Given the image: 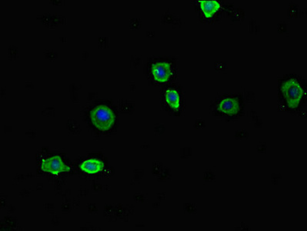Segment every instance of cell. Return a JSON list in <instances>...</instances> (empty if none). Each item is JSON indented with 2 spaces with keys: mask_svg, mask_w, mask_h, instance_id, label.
<instances>
[{
  "mask_svg": "<svg viewBox=\"0 0 307 231\" xmlns=\"http://www.w3.org/2000/svg\"><path fill=\"white\" fill-rule=\"evenodd\" d=\"M90 117L94 125L103 131L110 129L114 124V113L107 106L100 105L94 108Z\"/></svg>",
  "mask_w": 307,
  "mask_h": 231,
  "instance_id": "obj_1",
  "label": "cell"
},
{
  "mask_svg": "<svg viewBox=\"0 0 307 231\" xmlns=\"http://www.w3.org/2000/svg\"><path fill=\"white\" fill-rule=\"evenodd\" d=\"M283 92L290 107L295 108L298 106L303 96V89L296 80H289L286 82L283 87Z\"/></svg>",
  "mask_w": 307,
  "mask_h": 231,
  "instance_id": "obj_2",
  "label": "cell"
},
{
  "mask_svg": "<svg viewBox=\"0 0 307 231\" xmlns=\"http://www.w3.org/2000/svg\"><path fill=\"white\" fill-rule=\"evenodd\" d=\"M41 168L45 172L51 173L54 175H58L59 173L67 172L70 170V166L65 164L59 156L42 160Z\"/></svg>",
  "mask_w": 307,
  "mask_h": 231,
  "instance_id": "obj_3",
  "label": "cell"
},
{
  "mask_svg": "<svg viewBox=\"0 0 307 231\" xmlns=\"http://www.w3.org/2000/svg\"><path fill=\"white\" fill-rule=\"evenodd\" d=\"M152 72L157 81L166 82L171 76V67L167 63H157L153 65Z\"/></svg>",
  "mask_w": 307,
  "mask_h": 231,
  "instance_id": "obj_4",
  "label": "cell"
},
{
  "mask_svg": "<svg viewBox=\"0 0 307 231\" xmlns=\"http://www.w3.org/2000/svg\"><path fill=\"white\" fill-rule=\"evenodd\" d=\"M79 168L88 174H96V173L100 172L104 169V163L99 160L90 159L84 161L79 165Z\"/></svg>",
  "mask_w": 307,
  "mask_h": 231,
  "instance_id": "obj_5",
  "label": "cell"
},
{
  "mask_svg": "<svg viewBox=\"0 0 307 231\" xmlns=\"http://www.w3.org/2000/svg\"><path fill=\"white\" fill-rule=\"evenodd\" d=\"M219 109L228 115H234L239 110V104L234 99H225L219 105Z\"/></svg>",
  "mask_w": 307,
  "mask_h": 231,
  "instance_id": "obj_6",
  "label": "cell"
},
{
  "mask_svg": "<svg viewBox=\"0 0 307 231\" xmlns=\"http://www.w3.org/2000/svg\"><path fill=\"white\" fill-rule=\"evenodd\" d=\"M199 2L202 12L206 18L211 17L220 7L219 2L217 1H199Z\"/></svg>",
  "mask_w": 307,
  "mask_h": 231,
  "instance_id": "obj_7",
  "label": "cell"
},
{
  "mask_svg": "<svg viewBox=\"0 0 307 231\" xmlns=\"http://www.w3.org/2000/svg\"><path fill=\"white\" fill-rule=\"evenodd\" d=\"M166 100L168 102V104L171 106L172 107L177 109L180 107V96L178 92L174 89H169L166 92Z\"/></svg>",
  "mask_w": 307,
  "mask_h": 231,
  "instance_id": "obj_8",
  "label": "cell"
}]
</instances>
